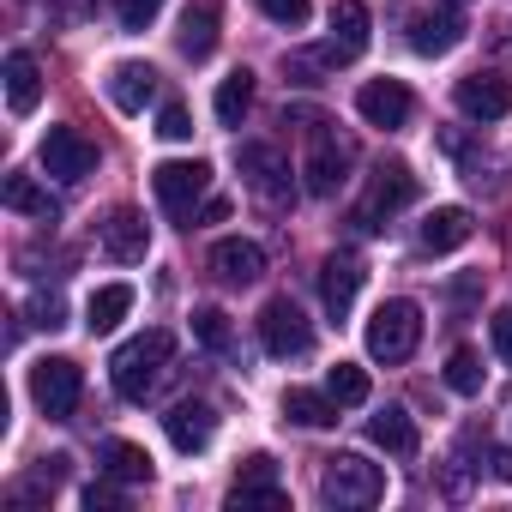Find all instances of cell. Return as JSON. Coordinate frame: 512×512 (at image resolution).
<instances>
[{
  "label": "cell",
  "instance_id": "cell-1",
  "mask_svg": "<svg viewBox=\"0 0 512 512\" xmlns=\"http://www.w3.org/2000/svg\"><path fill=\"white\" fill-rule=\"evenodd\" d=\"M169 356H175V338H169L163 326H151V332L127 338V344H121V350L109 356V380H115V392H121L127 404H145Z\"/></svg>",
  "mask_w": 512,
  "mask_h": 512
},
{
  "label": "cell",
  "instance_id": "cell-2",
  "mask_svg": "<svg viewBox=\"0 0 512 512\" xmlns=\"http://www.w3.org/2000/svg\"><path fill=\"white\" fill-rule=\"evenodd\" d=\"M320 500L326 506H380L386 500V470L368 464L362 452H332L320 470Z\"/></svg>",
  "mask_w": 512,
  "mask_h": 512
},
{
  "label": "cell",
  "instance_id": "cell-3",
  "mask_svg": "<svg viewBox=\"0 0 512 512\" xmlns=\"http://www.w3.org/2000/svg\"><path fill=\"white\" fill-rule=\"evenodd\" d=\"M350 163H356L350 139H344L332 121H308V163H302L308 193H314V199H332V193L350 181Z\"/></svg>",
  "mask_w": 512,
  "mask_h": 512
},
{
  "label": "cell",
  "instance_id": "cell-4",
  "mask_svg": "<svg viewBox=\"0 0 512 512\" xmlns=\"http://www.w3.org/2000/svg\"><path fill=\"white\" fill-rule=\"evenodd\" d=\"M416 344H422V308L404 302V296L380 302L374 320H368V356L374 362H410Z\"/></svg>",
  "mask_w": 512,
  "mask_h": 512
},
{
  "label": "cell",
  "instance_id": "cell-5",
  "mask_svg": "<svg viewBox=\"0 0 512 512\" xmlns=\"http://www.w3.org/2000/svg\"><path fill=\"white\" fill-rule=\"evenodd\" d=\"M151 187H157V205H163L175 223H193L199 205H205V193H211V169H205L199 157H187V163H157Z\"/></svg>",
  "mask_w": 512,
  "mask_h": 512
},
{
  "label": "cell",
  "instance_id": "cell-6",
  "mask_svg": "<svg viewBox=\"0 0 512 512\" xmlns=\"http://www.w3.org/2000/svg\"><path fill=\"white\" fill-rule=\"evenodd\" d=\"M31 398H37V410H43L49 422H67V416L79 410V398H85V374H79V362H67V356H43V362L31 368Z\"/></svg>",
  "mask_w": 512,
  "mask_h": 512
},
{
  "label": "cell",
  "instance_id": "cell-7",
  "mask_svg": "<svg viewBox=\"0 0 512 512\" xmlns=\"http://www.w3.org/2000/svg\"><path fill=\"white\" fill-rule=\"evenodd\" d=\"M235 169L247 175L253 199L260 205H290L296 199V175H290V157L278 145H241L235 151Z\"/></svg>",
  "mask_w": 512,
  "mask_h": 512
},
{
  "label": "cell",
  "instance_id": "cell-8",
  "mask_svg": "<svg viewBox=\"0 0 512 512\" xmlns=\"http://www.w3.org/2000/svg\"><path fill=\"white\" fill-rule=\"evenodd\" d=\"M416 199V175H410V163H380L374 169V187H368V199L356 205V229H380V217H392V211H404Z\"/></svg>",
  "mask_w": 512,
  "mask_h": 512
},
{
  "label": "cell",
  "instance_id": "cell-9",
  "mask_svg": "<svg viewBox=\"0 0 512 512\" xmlns=\"http://www.w3.org/2000/svg\"><path fill=\"white\" fill-rule=\"evenodd\" d=\"M260 344L290 362V356H308V350H314V326H308V314H302L290 296H278V302L260 308Z\"/></svg>",
  "mask_w": 512,
  "mask_h": 512
},
{
  "label": "cell",
  "instance_id": "cell-10",
  "mask_svg": "<svg viewBox=\"0 0 512 512\" xmlns=\"http://www.w3.org/2000/svg\"><path fill=\"white\" fill-rule=\"evenodd\" d=\"M37 163H43V175H55V181H85L91 169H97V145L79 133V127H49V139H43V151H37Z\"/></svg>",
  "mask_w": 512,
  "mask_h": 512
},
{
  "label": "cell",
  "instance_id": "cell-11",
  "mask_svg": "<svg viewBox=\"0 0 512 512\" xmlns=\"http://www.w3.org/2000/svg\"><path fill=\"white\" fill-rule=\"evenodd\" d=\"M97 241H103V253H109V260H121V266H139L145 253H151V223H145L133 205H121V211H109V217L97 223Z\"/></svg>",
  "mask_w": 512,
  "mask_h": 512
},
{
  "label": "cell",
  "instance_id": "cell-12",
  "mask_svg": "<svg viewBox=\"0 0 512 512\" xmlns=\"http://www.w3.org/2000/svg\"><path fill=\"white\" fill-rule=\"evenodd\" d=\"M368 37H374L368 7H362V0H338V7H332V43L320 49V61L326 67H344V61H356L368 49Z\"/></svg>",
  "mask_w": 512,
  "mask_h": 512
},
{
  "label": "cell",
  "instance_id": "cell-13",
  "mask_svg": "<svg viewBox=\"0 0 512 512\" xmlns=\"http://www.w3.org/2000/svg\"><path fill=\"white\" fill-rule=\"evenodd\" d=\"M452 103H458L470 121H506V115H512V85H506L500 73H470V79H458Z\"/></svg>",
  "mask_w": 512,
  "mask_h": 512
},
{
  "label": "cell",
  "instance_id": "cell-14",
  "mask_svg": "<svg viewBox=\"0 0 512 512\" xmlns=\"http://www.w3.org/2000/svg\"><path fill=\"white\" fill-rule=\"evenodd\" d=\"M356 109H362V121L368 127H386V133H398L404 121H410V91L398 85V79H368L362 91H356Z\"/></svg>",
  "mask_w": 512,
  "mask_h": 512
},
{
  "label": "cell",
  "instance_id": "cell-15",
  "mask_svg": "<svg viewBox=\"0 0 512 512\" xmlns=\"http://www.w3.org/2000/svg\"><path fill=\"white\" fill-rule=\"evenodd\" d=\"M290 494H284V482H278V464L266 458V452H253L247 464H241V476H235V488H229V506L241 512V506H284Z\"/></svg>",
  "mask_w": 512,
  "mask_h": 512
},
{
  "label": "cell",
  "instance_id": "cell-16",
  "mask_svg": "<svg viewBox=\"0 0 512 512\" xmlns=\"http://www.w3.org/2000/svg\"><path fill=\"white\" fill-rule=\"evenodd\" d=\"M103 85H109V103H115L121 115H145V103L157 97V73H151L145 61H115Z\"/></svg>",
  "mask_w": 512,
  "mask_h": 512
},
{
  "label": "cell",
  "instance_id": "cell-17",
  "mask_svg": "<svg viewBox=\"0 0 512 512\" xmlns=\"http://www.w3.org/2000/svg\"><path fill=\"white\" fill-rule=\"evenodd\" d=\"M163 428H169V446L193 458V452H205V446H211V434H217V416H211V404L187 398V404H175V410L163 416Z\"/></svg>",
  "mask_w": 512,
  "mask_h": 512
},
{
  "label": "cell",
  "instance_id": "cell-18",
  "mask_svg": "<svg viewBox=\"0 0 512 512\" xmlns=\"http://www.w3.org/2000/svg\"><path fill=\"white\" fill-rule=\"evenodd\" d=\"M211 272H217L223 284H260V278H266V253H260V241L229 235V241L211 247Z\"/></svg>",
  "mask_w": 512,
  "mask_h": 512
},
{
  "label": "cell",
  "instance_id": "cell-19",
  "mask_svg": "<svg viewBox=\"0 0 512 512\" xmlns=\"http://www.w3.org/2000/svg\"><path fill=\"white\" fill-rule=\"evenodd\" d=\"M356 290H362V266L350 260V253H332V260L320 266V296H326V314L344 320L356 308Z\"/></svg>",
  "mask_w": 512,
  "mask_h": 512
},
{
  "label": "cell",
  "instance_id": "cell-20",
  "mask_svg": "<svg viewBox=\"0 0 512 512\" xmlns=\"http://www.w3.org/2000/svg\"><path fill=\"white\" fill-rule=\"evenodd\" d=\"M217 25H223L217 0H193V7L181 13V37H175V49H181L187 61H205V55L217 49Z\"/></svg>",
  "mask_w": 512,
  "mask_h": 512
},
{
  "label": "cell",
  "instance_id": "cell-21",
  "mask_svg": "<svg viewBox=\"0 0 512 512\" xmlns=\"http://www.w3.org/2000/svg\"><path fill=\"white\" fill-rule=\"evenodd\" d=\"M0 199H7L13 211H25V217H37V223H61V199H55L37 175H7Z\"/></svg>",
  "mask_w": 512,
  "mask_h": 512
},
{
  "label": "cell",
  "instance_id": "cell-22",
  "mask_svg": "<svg viewBox=\"0 0 512 512\" xmlns=\"http://www.w3.org/2000/svg\"><path fill=\"white\" fill-rule=\"evenodd\" d=\"M464 43V25L452 13H416L410 19V49L416 55H452Z\"/></svg>",
  "mask_w": 512,
  "mask_h": 512
},
{
  "label": "cell",
  "instance_id": "cell-23",
  "mask_svg": "<svg viewBox=\"0 0 512 512\" xmlns=\"http://www.w3.org/2000/svg\"><path fill=\"white\" fill-rule=\"evenodd\" d=\"M464 241H470V211H464V205H440V211L422 217V247H428V253H452V247H464Z\"/></svg>",
  "mask_w": 512,
  "mask_h": 512
},
{
  "label": "cell",
  "instance_id": "cell-24",
  "mask_svg": "<svg viewBox=\"0 0 512 512\" xmlns=\"http://www.w3.org/2000/svg\"><path fill=\"white\" fill-rule=\"evenodd\" d=\"M7 103H13V115H31L43 103V73H37V61L25 49L7 55Z\"/></svg>",
  "mask_w": 512,
  "mask_h": 512
},
{
  "label": "cell",
  "instance_id": "cell-25",
  "mask_svg": "<svg viewBox=\"0 0 512 512\" xmlns=\"http://www.w3.org/2000/svg\"><path fill=\"white\" fill-rule=\"evenodd\" d=\"M368 440H374L380 452H392V458H410V452H416V422H410L398 404H386V410L368 422Z\"/></svg>",
  "mask_w": 512,
  "mask_h": 512
},
{
  "label": "cell",
  "instance_id": "cell-26",
  "mask_svg": "<svg viewBox=\"0 0 512 512\" xmlns=\"http://www.w3.org/2000/svg\"><path fill=\"white\" fill-rule=\"evenodd\" d=\"M284 416H290L296 428H332V422H338V404H332V392L290 386V392H284Z\"/></svg>",
  "mask_w": 512,
  "mask_h": 512
},
{
  "label": "cell",
  "instance_id": "cell-27",
  "mask_svg": "<svg viewBox=\"0 0 512 512\" xmlns=\"http://www.w3.org/2000/svg\"><path fill=\"white\" fill-rule=\"evenodd\" d=\"M127 308H133V290H127V284H103V290L85 302V326L103 338V332H115V326L127 320Z\"/></svg>",
  "mask_w": 512,
  "mask_h": 512
},
{
  "label": "cell",
  "instance_id": "cell-28",
  "mask_svg": "<svg viewBox=\"0 0 512 512\" xmlns=\"http://www.w3.org/2000/svg\"><path fill=\"white\" fill-rule=\"evenodd\" d=\"M253 109V73L247 67H235L223 85H217V121L223 127H241V115Z\"/></svg>",
  "mask_w": 512,
  "mask_h": 512
},
{
  "label": "cell",
  "instance_id": "cell-29",
  "mask_svg": "<svg viewBox=\"0 0 512 512\" xmlns=\"http://www.w3.org/2000/svg\"><path fill=\"white\" fill-rule=\"evenodd\" d=\"M103 470L121 476V482H151V452L133 446V440H109L103 446Z\"/></svg>",
  "mask_w": 512,
  "mask_h": 512
},
{
  "label": "cell",
  "instance_id": "cell-30",
  "mask_svg": "<svg viewBox=\"0 0 512 512\" xmlns=\"http://www.w3.org/2000/svg\"><path fill=\"white\" fill-rule=\"evenodd\" d=\"M326 392H332V404H338V410H356V404H368V368H356V362H338V368L326 374Z\"/></svg>",
  "mask_w": 512,
  "mask_h": 512
},
{
  "label": "cell",
  "instance_id": "cell-31",
  "mask_svg": "<svg viewBox=\"0 0 512 512\" xmlns=\"http://www.w3.org/2000/svg\"><path fill=\"white\" fill-rule=\"evenodd\" d=\"M446 386H452L458 398H476V392H482V362H476V350H452V362H446Z\"/></svg>",
  "mask_w": 512,
  "mask_h": 512
},
{
  "label": "cell",
  "instance_id": "cell-32",
  "mask_svg": "<svg viewBox=\"0 0 512 512\" xmlns=\"http://www.w3.org/2000/svg\"><path fill=\"white\" fill-rule=\"evenodd\" d=\"M193 338H199L205 350L223 356V350H229V320H223L217 308H199V314H193Z\"/></svg>",
  "mask_w": 512,
  "mask_h": 512
},
{
  "label": "cell",
  "instance_id": "cell-33",
  "mask_svg": "<svg viewBox=\"0 0 512 512\" xmlns=\"http://www.w3.org/2000/svg\"><path fill=\"white\" fill-rule=\"evenodd\" d=\"M157 13H163V0H115L121 31H151V25H157Z\"/></svg>",
  "mask_w": 512,
  "mask_h": 512
},
{
  "label": "cell",
  "instance_id": "cell-34",
  "mask_svg": "<svg viewBox=\"0 0 512 512\" xmlns=\"http://www.w3.org/2000/svg\"><path fill=\"white\" fill-rule=\"evenodd\" d=\"M260 13L272 19V25H284V31H296V25H308V0H260Z\"/></svg>",
  "mask_w": 512,
  "mask_h": 512
},
{
  "label": "cell",
  "instance_id": "cell-35",
  "mask_svg": "<svg viewBox=\"0 0 512 512\" xmlns=\"http://www.w3.org/2000/svg\"><path fill=\"white\" fill-rule=\"evenodd\" d=\"M121 500H127V494H121V476H97V482L85 488V506H91V512H115Z\"/></svg>",
  "mask_w": 512,
  "mask_h": 512
},
{
  "label": "cell",
  "instance_id": "cell-36",
  "mask_svg": "<svg viewBox=\"0 0 512 512\" xmlns=\"http://www.w3.org/2000/svg\"><path fill=\"white\" fill-rule=\"evenodd\" d=\"M157 133H163L169 145L193 139V121H187V109H181V103H163V115H157Z\"/></svg>",
  "mask_w": 512,
  "mask_h": 512
},
{
  "label": "cell",
  "instance_id": "cell-37",
  "mask_svg": "<svg viewBox=\"0 0 512 512\" xmlns=\"http://www.w3.org/2000/svg\"><path fill=\"white\" fill-rule=\"evenodd\" d=\"M31 326H43V332L67 326V302H61V296H37V302H31Z\"/></svg>",
  "mask_w": 512,
  "mask_h": 512
},
{
  "label": "cell",
  "instance_id": "cell-38",
  "mask_svg": "<svg viewBox=\"0 0 512 512\" xmlns=\"http://www.w3.org/2000/svg\"><path fill=\"white\" fill-rule=\"evenodd\" d=\"M488 332H494V350H500V356H506V362H512V308H500V314H494V326H488Z\"/></svg>",
  "mask_w": 512,
  "mask_h": 512
},
{
  "label": "cell",
  "instance_id": "cell-39",
  "mask_svg": "<svg viewBox=\"0 0 512 512\" xmlns=\"http://www.w3.org/2000/svg\"><path fill=\"white\" fill-rule=\"evenodd\" d=\"M488 464H494V476H500V482H512V452H506V446H494V452H488Z\"/></svg>",
  "mask_w": 512,
  "mask_h": 512
},
{
  "label": "cell",
  "instance_id": "cell-40",
  "mask_svg": "<svg viewBox=\"0 0 512 512\" xmlns=\"http://www.w3.org/2000/svg\"><path fill=\"white\" fill-rule=\"evenodd\" d=\"M85 7H91V0H55V19H61V25H67V19H79V13H85Z\"/></svg>",
  "mask_w": 512,
  "mask_h": 512
}]
</instances>
